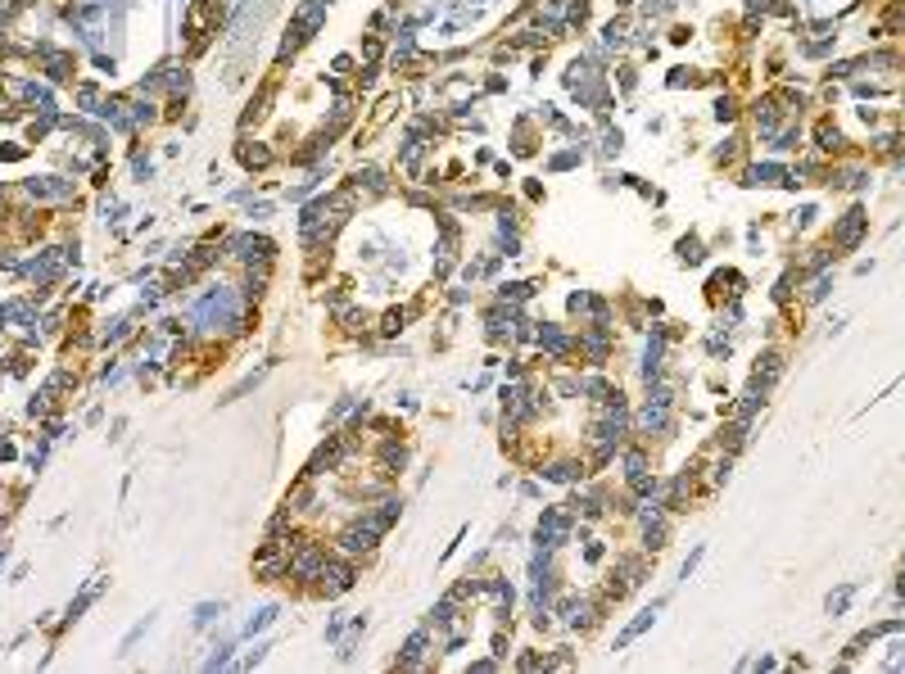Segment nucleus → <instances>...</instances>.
<instances>
[{
	"mask_svg": "<svg viewBox=\"0 0 905 674\" xmlns=\"http://www.w3.org/2000/svg\"><path fill=\"white\" fill-rule=\"evenodd\" d=\"M321 593L326 597H336V593H344V588H353V566L349 561H321Z\"/></svg>",
	"mask_w": 905,
	"mask_h": 674,
	"instance_id": "1",
	"label": "nucleus"
},
{
	"mask_svg": "<svg viewBox=\"0 0 905 674\" xmlns=\"http://www.w3.org/2000/svg\"><path fill=\"white\" fill-rule=\"evenodd\" d=\"M376 538H380V530H371L367 521H358V525H349V530L340 534V548L349 557H358V553H371V548H376Z\"/></svg>",
	"mask_w": 905,
	"mask_h": 674,
	"instance_id": "2",
	"label": "nucleus"
},
{
	"mask_svg": "<svg viewBox=\"0 0 905 674\" xmlns=\"http://www.w3.org/2000/svg\"><path fill=\"white\" fill-rule=\"evenodd\" d=\"M566 534H570V521L562 516V511H543V521H539V543H543V548H557V543H566Z\"/></svg>",
	"mask_w": 905,
	"mask_h": 674,
	"instance_id": "3",
	"label": "nucleus"
},
{
	"mask_svg": "<svg viewBox=\"0 0 905 674\" xmlns=\"http://www.w3.org/2000/svg\"><path fill=\"white\" fill-rule=\"evenodd\" d=\"M761 362H765V366H756V385L770 389V385L778 381V371H783V358H778V353H765Z\"/></svg>",
	"mask_w": 905,
	"mask_h": 674,
	"instance_id": "4",
	"label": "nucleus"
},
{
	"mask_svg": "<svg viewBox=\"0 0 905 674\" xmlns=\"http://www.w3.org/2000/svg\"><path fill=\"white\" fill-rule=\"evenodd\" d=\"M656 607H661V602H656ZM656 607H648V611H643V616H638L634 624H629V629L621 634V638H616V647H625V643H634V638H638V634H643V629H648V624L656 620Z\"/></svg>",
	"mask_w": 905,
	"mask_h": 674,
	"instance_id": "5",
	"label": "nucleus"
},
{
	"mask_svg": "<svg viewBox=\"0 0 905 674\" xmlns=\"http://www.w3.org/2000/svg\"><path fill=\"white\" fill-rule=\"evenodd\" d=\"M643 538H648V548H652V553H656V548H665V525H661V521L648 525V534H643Z\"/></svg>",
	"mask_w": 905,
	"mask_h": 674,
	"instance_id": "6",
	"label": "nucleus"
},
{
	"mask_svg": "<svg viewBox=\"0 0 905 674\" xmlns=\"http://www.w3.org/2000/svg\"><path fill=\"white\" fill-rule=\"evenodd\" d=\"M272 616H277V607H263V611H258V616L250 620V634H254V629H263V624H272Z\"/></svg>",
	"mask_w": 905,
	"mask_h": 674,
	"instance_id": "7",
	"label": "nucleus"
},
{
	"mask_svg": "<svg viewBox=\"0 0 905 674\" xmlns=\"http://www.w3.org/2000/svg\"><path fill=\"white\" fill-rule=\"evenodd\" d=\"M213 616H218V607H213V602H208V607H200V616H195V624H208V620H213Z\"/></svg>",
	"mask_w": 905,
	"mask_h": 674,
	"instance_id": "8",
	"label": "nucleus"
}]
</instances>
